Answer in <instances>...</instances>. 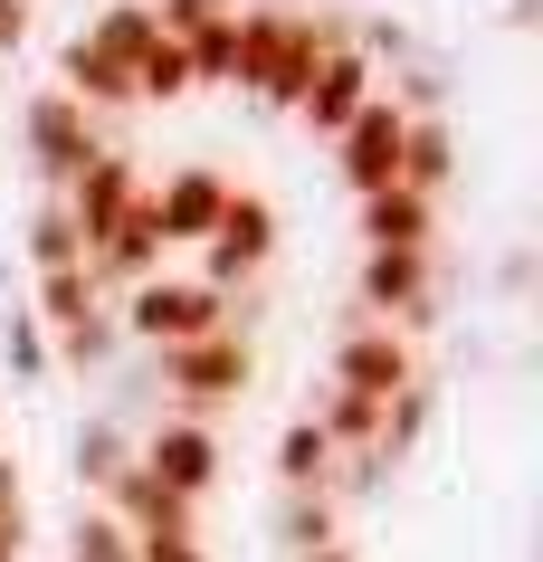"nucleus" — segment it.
I'll return each mask as SVG.
<instances>
[{"label": "nucleus", "instance_id": "obj_3", "mask_svg": "<svg viewBox=\"0 0 543 562\" xmlns=\"http://www.w3.org/2000/svg\"><path fill=\"white\" fill-rule=\"evenodd\" d=\"M400 382H410V353H400L392 334H353V344H343V391H362V401H392Z\"/></svg>", "mask_w": 543, "mask_h": 562}, {"label": "nucleus", "instance_id": "obj_6", "mask_svg": "<svg viewBox=\"0 0 543 562\" xmlns=\"http://www.w3.org/2000/svg\"><path fill=\"white\" fill-rule=\"evenodd\" d=\"M325 468H333V439H325V429H286V476H296V486H315Z\"/></svg>", "mask_w": 543, "mask_h": 562}, {"label": "nucleus", "instance_id": "obj_2", "mask_svg": "<svg viewBox=\"0 0 543 562\" xmlns=\"http://www.w3.org/2000/svg\"><path fill=\"white\" fill-rule=\"evenodd\" d=\"M134 468H144L152 486H172V496H201V486H211V468H219V448H211V429L172 419V429H162V439L134 458Z\"/></svg>", "mask_w": 543, "mask_h": 562}, {"label": "nucleus", "instance_id": "obj_7", "mask_svg": "<svg viewBox=\"0 0 543 562\" xmlns=\"http://www.w3.org/2000/svg\"><path fill=\"white\" fill-rule=\"evenodd\" d=\"M77 562H134V543L115 525H77Z\"/></svg>", "mask_w": 543, "mask_h": 562}, {"label": "nucleus", "instance_id": "obj_8", "mask_svg": "<svg viewBox=\"0 0 543 562\" xmlns=\"http://www.w3.org/2000/svg\"><path fill=\"white\" fill-rule=\"evenodd\" d=\"M305 562H343V553H305Z\"/></svg>", "mask_w": 543, "mask_h": 562}, {"label": "nucleus", "instance_id": "obj_5", "mask_svg": "<svg viewBox=\"0 0 543 562\" xmlns=\"http://www.w3.org/2000/svg\"><path fill=\"white\" fill-rule=\"evenodd\" d=\"M124 468H134V458H124V439H115V429H87V439H77V476H95V486H115Z\"/></svg>", "mask_w": 543, "mask_h": 562}, {"label": "nucleus", "instance_id": "obj_1", "mask_svg": "<svg viewBox=\"0 0 543 562\" xmlns=\"http://www.w3.org/2000/svg\"><path fill=\"white\" fill-rule=\"evenodd\" d=\"M134 334L162 344V353L172 344H201V334H219V296L211 286H162V277H144L134 286Z\"/></svg>", "mask_w": 543, "mask_h": 562}, {"label": "nucleus", "instance_id": "obj_4", "mask_svg": "<svg viewBox=\"0 0 543 562\" xmlns=\"http://www.w3.org/2000/svg\"><path fill=\"white\" fill-rule=\"evenodd\" d=\"M362 286H372V305H392V315H410L420 305V248H372V267H362Z\"/></svg>", "mask_w": 543, "mask_h": 562}]
</instances>
